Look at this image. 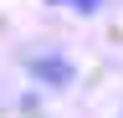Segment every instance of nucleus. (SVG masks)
I'll use <instances>...</instances> for the list:
<instances>
[{
    "label": "nucleus",
    "instance_id": "nucleus-1",
    "mask_svg": "<svg viewBox=\"0 0 123 118\" xmlns=\"http://www.w3.org/2000/svg\"><path fill=\"white\" fill-rule=\"evenodd\" d=\"M26 77L36 87H46V93H62V87L77 82V67H72V56H62V51H36V56H26Z\"/></svg>",
    "mask_w": 123,
    "mask_h": 118
},
{
    "label": "nucleus",
    "instance_id": "nucleus-2",
    "mask_svg": "<svg viewBox=\"0 0 123 118\" xmlns=\"http://www.w3.org/2000/svg\"><path fill=\"white\" fill-rule=\"evenodd\" d=\"M46 5H67V10H77V16H92V10H103L108 0H46Z\"/></svg>",
    "mask_w": 123,
    "mask_h": 118
}]
</instances>
